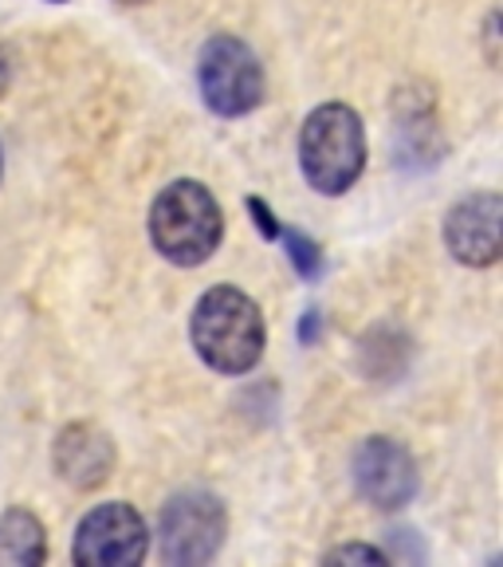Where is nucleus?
Returning <instances> with one entry per match:
<instances>
[{"label": "nucleus", "mask_w": 503, "mask_h": 567, "mask_svg": "<svg viewBox=\"0 0 503 567\" xmlns=\"http://www.w3.org/2000/svg\"><path fill=\"white\" fill-rule=\"evenodd\" d=\"M189 339L205 367H212L217 374H248L264 354L268 331L252 296L232 284H217L197 300L189 316Z\"/></svg>", "instance_id": "1"}, {"label": "nucleus", "mask_w": 503, "mask_h": 567, "mask_svg": "<svg viewBox=\"0 0 503 567\" xmlns=\"http://www.w3.org/2000/svg\"><path fill=\"white\" fill-rule=\"evenodd\" d=\"M224 237L221 202L201 182H169L150 205V240L177 268H197L217 252Z\"/></svg>", "instance_id": "2"}, {"label": "nucleus", "mask_w": 503, "mask_h": 567, "mask_svg": "<svg viewBox=\"0 0 503 567\" xmlns=\"http://www.w3.org/2000/svg\"><path fill=\"white\" fill-rule=\"evenodd\" d=\"M300 166L307 186L323 197H338L366 169V126L346 103L315 106L300 134Z\"/></svg>", "instance_id": "3"}, {"label": "nucleus", "mask_w": 503, "mask_h": 567, "mask_svg": "<svg viewBox=\"0 0 503 567\" xmlns=\"http://www.w3.org/2000/svg\"><path fill=\"white\" fill-rule=\"evenodd\" d=\"M197 83L212 115L240 118L264 103V68L240 35H212L197 60Z\"/></svg>", "instance_id": "4"}, {"label": "nucleus", "mask_w": 503, "mask_h": 567, "mask_svg": "<svg viewBox=\"0 0 503 567\" xmlns=\"http://www.w3.org/2000/svg\"><path fill=\"white\" fill-rule=\"evenodd\" d=\"M224 505L205 488L166 501L158 516V551L169 567H205L224 544Z\"/></svg>", "instance_id": "5"}, {"label": "nucleus", "mask_w": 503, "mask_h": 567, "mask_svg": "<svg viewBox=\"0 0 503 567\" xmlns=\"http://www.w3.org/2000/svg\"><path fill=\"white\" fill-rule=\"evenodd\" d=\"M146 551H150V532L138 508L106 501L80 520L71 559L80 567H138Z\"/></svg>", "instance_id": "6"}, {"label": "nucleus", "mask_w": 503, "mask_h": 567, "mask_svg": "<svg viewBox=\"0 0 503 567\" xmlns=\"http://www.w3.org/2000/svg\"><path fill=\"white\" fill-rule=\"evenodd\" d=\"M354 485L381 513H398L417 496V461L394 437H366L354 450Z\"/></svg>", "instance_id": "7"}, {"label": "nucleus", "mask_w": 503, "mask_h": 567, "mask_svg": "<svg viewBox=\"0 0 503 567\" xmlns=\"http://www.w3.org/2000/svg\"><path fill=\"white\" fill-rule=\"evenodd\" d=\"M500 229H503V202L500 194L460 197L444 217V245L449 252L469 268H488L500 260Z\"/></svg>", "instance_id": "8"}, {"label": "nucleus", "mask_w": 503, "mask_h": 567, "mask_svg": "<svg viewBox=\"0 0 503 567\" xmlns=\"http://www.w3.org/2000/svg\"><path fill=\"white\" fill-rule=\"evenodd\" d=\"M55 470L67 485L75 488H98L111 470H115V442L106 430L91 422L67 425L55 442Z\"/></svg>", "instance_id": "9"}, {"label": "nucleus", "mask_w": 503, "mask_h": 567, "mask_svg": "<svg viewBox=\"0 0 503 567\" xmlns=\"http://www.w3.org/2000/svg\"><path fill=\"white\" fill-rule=\"evenodd\" d=\"M48 559V536L40 516L28 508L0 513V567H40Z\"/></svg>", "instance_id": "10"}, {"label": "nucleus", "mask_w": 503, "mask_h": 567, "mask_svg": "<svg viewBox=\"0 0 503 567\" xmlns=\"http://www.w3.org/2000/svg\"><path fill=\"white\" fill-rule=\"evenodd\" d=\"M248 213L256 217V225H260V233H264L268 240H280L283 245V252L292 257V265H295V272L303 276V280H318L323 276V252H318V245L311 237H303L300 229H287V225L275 217L272 209H268L260 197H248Z\"/></svg>", "instance_id": "11"}, {"label": "nucleus", "mask_w": 503, "mask_h": 567, "mask_svg": "<svg viewBox=\"0 0 503 567\" xmlns=\"http://www.w3.org/2000/svg\"><path fill=\"white\" fill-rule=\"evenodd\" d=\"M323 564H363V567H381L386 564V551L370 548V544H346L323 556Z\"/></svg>", "instance_id": "12"}, {"label": "nucleus", "mask_w": 503, "mask_h": 567, "mask_svg": "<svg viewBox=\"0 0 503 567\" xmlns=\"http://www.w3.org/2000/svg\"><path fill=\"white\" fill-rule=\"evenodd\" d=\"M118 4H142V0H118Z\"/></svg>", "instance_id": "13"}, {"label": "nucleus", "mask_w": 503, "mask_h": 567, "mask_svg": "<svg viewBox=\"0 0 503 567\" xmlns=\"http://www.w3.org/2000/svg\"><path fill=\"white\" fill-rule=\"evenodd\" d=\"M0 174H4V154H0Z\"/></svg>", "instance_id": "14"}, {"label": "nucleus", "mask_w": 503, "mask_h": 567, "mask_svg": "<svg viewBox=\"0 0 503 567\" xmlns=\"http://www.w3.org/2000/svg\"><path fill=\"white\" fill-rule=\"evenodd\" d=\"M52 4H63V0H52Z\"/></svg>", "instance_id": "15"}]
</instances>
